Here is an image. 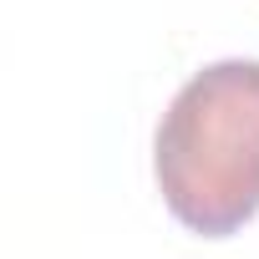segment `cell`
<instances>
[{
  "label": "cell",
  "instance_id": "6da1fadb",
  "mask_svg": "<svg viewBox=\"0 0 259 259\" xmlns=\"http://www.w3.org/2000/svg\"><path fill=\"white\" fill-rule=\"evenodd\" d=\"M153 173L168 213L203 239H229L259 213V61H213L178 87Z\"/></svg>",
  "mask_w": 259,
  "mask_h": 259
}]
</instances>
